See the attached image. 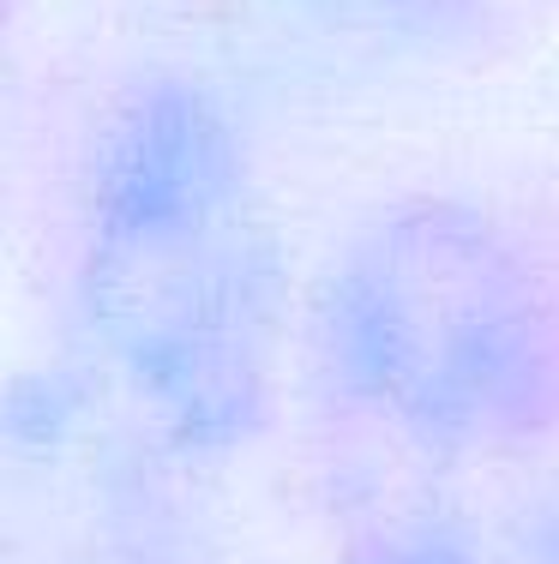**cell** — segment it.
Wrapping results in <instances>:
<instances>
[{
  "mask_svg": "<svg viewBox=\"0 0 559 564\" xmlns=\"http://www.w3.org/2000/svg\"><path fill=\"white\" fill-rule=\"evenodd\" d=\"M319 355L367 421L482 456L559 426V264L470 198H397L319 289Z\"/></svg>",
  "mask_w": 559,
  "mask_h": 564,
  "instance_id": "cell-2",
  "label": "cell"
},
{
  "mask_svg": "<svg viewBox=\"0 0 559 564\" xmlns=\"http://www.w3.org/2000/svg\"><path fill=\"white\" fill-rule=\"evenodd\" d=\"M325 7L385 43H445L482 12V0H325Z\"/></svg>",
  "mask_w": 559,
  "mask_h": 564,
  "instance_id": "cell-3",
  "label": "cell"
},
{
  "mask_svg": "<svg viewBox=\"0 0 559 564\" xmlns=\"http://www.w3.org/2000/svg\"><path fill=\"white\" fill-rule=\"evenodd\" d=\"M355 564H475V553L445 522H409V529L373 534L362 553H355Z\"/></svg>",
  "mask_w": 559,
  "mask_h": 564,
  "instance_id": "cell-4",
  "label": "cell"
},
{
  "mask_svg": "<svg viewBox=\"0 0 559 564\" xmlns=\"http://www.w3.org/2000/svg\"><path fill=\"white\" fill-rule=\"evenodd\" d=\"M85 318L103 360L181 451H235L271 402L277 271L235 115L151 78L103 127L85 181Z\"/></svg>",
  "mask_w": 559,
  "mask_h": 564,
  "instance_id": "cell-1",
  "label": "cell"
}]
</instances>
